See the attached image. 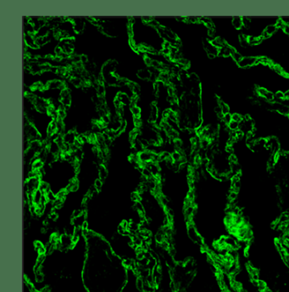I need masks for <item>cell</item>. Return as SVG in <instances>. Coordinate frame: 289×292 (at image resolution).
Returning <instances> with one entry per match:
<instances>
[{
    "instance_id": "1",
    "label": "cell",
    "mask_w": 289,
    "mask_h": 292,
    "mask_svg": "<svg viewBox=\"0 0 289 292\" xmlns=\"http://www.w3.org/2000/svg\"><path fill=\"white\" fill-rule=\"evenodd\" d=\"M24 43L27 45V47L32 48L35 44V38L32 35L29 33H24Z\"/></svg>"
},
{
    "instance_id": "2",
    "label": "cell",
    "mask_w": 289,
    "mask_h": 292,
    "mask_svg": "<svg viewBox=\"0 0 289 292\" xmlns=\"http://www.w3.org/2000/svg\"><path fill=\"white\" fill-rule=\"evenodd\" d=\"M131 112L132 114L133 115L134 117H140V115H141V109L138 105H136L134 107L131 108Z\"/></svg>"
},
{
    "instance_id": "3",
    "label": "cell",
    "mask_w": 289,
    "mask_h": 292,
    "mask_svg": "<svg viewBox=\"0 0 289 292\" xmlns=\"http://www.w3.org/2000/svg\"><path fill=\"white\" fill-rule=\"evenodd\" d=\"M60 102L61 104L64 105L65 106H70V105H71V97H70V94L64 97L60 100Z\"/></svg>"
},
{
    "instance_id": "4",
    "label": "cell",
    "mask_w": 289,
    "mask_h": 292,
    "mask_svg": "<svg viewBox=\"0 0 289 292\" xmlns=\"http://www.w3.org/2000/svg\"><path fill=\"white\" fill-rule=\"evenodd\" d=\"M81 62L83 64V65H85L86 63H88V55H86V54H81Z\"/></svg>"
},
{
    "instance_id": "5",
    "label": "cell",
    "mask_w": 289,
    "mask_h": 292,
    "mask_svg": "<svg viewBox=\"0 0 289 292\" xmlns=\"http://www.w3.org/2000/svg\"><path fill=\"white\" fill-rule=\"evenodd\" d=\"M152 61H153V60H152L150 57H148V56H145V57H144V62H145V64H146L147 66H151Z\"/></svg>"
},
{
    "instance_id": "6",
    "label": "cell",
    "mask_w": 289,
    "mask_h": 292,
    "mask_svg": "<svg viewBox=\"0 0 289 292\" xmlns=\"http://www.w3.org/2000/svg\"><path fill=\"white\" fill-rule=\"evenodd\" d=\"M142 20H143L144 22H146V23H149L151 20H154V17H149V16H146V17H142Z\"/></svg>"
}]
</instances>
